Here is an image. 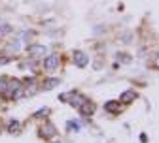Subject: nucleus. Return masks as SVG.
Wrapping results in <instances>:
<instances>
[{
  "label": "nucleus",
  "instance_id": "9",
  "mask_svg": "<svg viewBox=\"0 0 159 143\" xmlns=\"http://www.w3.org/2000/svg\"><path fill=\"white\" fill-rule=\"evenodd\" d=\"M42 136H55V128H53L51 124L44 126V128H42Z\"/></svg>",
  "mask_w": 159,
  "mask_h": 143
},
{
  "label": "nucleus",
  "instance_id": "11",
  "mask_svg": "<svg viewBox=\"0 0 159 143\" xmlns=\"http://www.w3.org/2000/svg\"><path fill=\"white\" fill-rule=\"evenodd\" d=\"M68 128H70V130H74V132H78V130H80V122L70 120V122H68Z\"/></svg>",
  "mask_w": 159,
  "mask_h": 143
},
{
  "label": "nucleus",
  "instance_id": "2",
  "mask_svg": "<svg viewBox=\"0 0 159 143\" xmlns=\"http://www.w3.org/2000/svg\"><path fill=\"white\" fill-rule=\"evenodd\" d=\"M74 62H76L78 68H85L87 62H89V57H87L84 51H76V53H74Z\"/></svg>",
  "mask_w": 159,
  "mask_h": 143
},
{
  "label": "nucleus",
  "instance_id": "6",
  "mask_svg": "<svg viewBox=\"0 0 159 143\" xmlns=\"http://www.w3.org/2000/svg\"><path fill=\"white\" fill-rule=\"evenodd\" d=\"M29 53H30L32 57L46 55V47H44V45H29Z\"/></svg>",
  "mask_w": 159,
  "mask_h": 143
},
{
  "label": "nucleus",
  "instance_id": "1",
  "mask_svg": "<svg viewBox=\"0 0 159 143\" xmlns=\"http://www.w3.org/2000/svg\"><path fill=\"white\" fill-rule=\"evenodd\" d=\"M59 60H61V58H59V55L57 53H51V55H48L46 57V60H44V68L46 70H55L57 66H59Z\"/></svg>",
  "mask_w": 159,
  "mask_h": 143
},
{
  "label": "nucleus",
  "instance_id": "8",
  "mask_svg": "<svg viewBox=\"0 0 159 143\" xmlns=\"http://www.w3.org/2000/svg\"><path fill=\"white\" fill-rule=\"evenodd\" d=\"M59 83H61V79L53 77V79H48V81H46V83H44V87H46V89H53V87H55V85H59Z\"/></svg>",
  "mask_w": 159,
  "mask_h": 143
},
{
  "label": "nucleus",
  "instance_id": "3",
  "mask_svg": "<svg viewBox=\"0 0 159 143\" xmlns=\"http://www.w3.org/2000/svg\"><path fill=\"white\" fill-rule=\"evenodd\" d=\"M93 111H95V106L91 104V102H84L82 106H80V113H82L84 117H89V115H93Z\"/></svg>",
  "mask_w": 159,
  "mask_h": 143
},
{
  "label": "nucleus",
  "instance_id": "7",
  "mask_svg": "<svg viewBox=\"0 0 159 143\" xmlns=\"http://www.w3.org/2000/svg\"><path fill=\"white\" fill-rule=\"evenodd\" d=\"M8 85H10V79H8V77H2V79H0V92H2V94H6Z\"/></svg>",
  "mask_w": 159,
  "mask_h": 143
},
{
  "label": "nucleus",
  "instance_id": "4",
  "mask_svg": "<svg viewBox=\"0 0 159 143\" xmlns=\"http://www.w3.org/2000/svg\"><path fill=\"white\" fill-rule=\"evenodd\" d=\"M104 109L106 111H110V113H119V111H121V102H106V104H104Z\"/></svg>",
  "mask_w": 159,
  "mask_h": 143
},
{
  "label": "nucleus",
  "instance_id": "12",
  "mask_svg": "<svg viewBox=\"0 0 159 143\" xmlns=\"http://www.w3.org/2000/svg\"><path fill=\"white\" fill-rule=\"evenodd\" d=\"M11 32V27H8V25H4L2 28H0V38H2V36H6V34H10Z\"/></svg>",
  "mask_w": 159,
  "mask_h": 143
},
{
  "label": "nucleus",
  "instance_id": "13",
  "mask_svg": "<svg viewBox=\"0 0 159 143\" xmlns=\"http://www.w3.org/2000/svg\"><path fill=\"white\" fill-rule=\"evenodd\" d=\"M19 47H21V44H19V42H15V44H10V49H11V51H19Z\"/></svg>",
  "mask_w": 159,
  "mask_h": 143
},
{
  "label": "nucleus",
  "instance_id": "5",
  "mask_svg": "<svg viewBox=\"0 0 159 143\" xmlns=\"http://www.w3.org/2000/svg\"><path fill=\"white\" fill-rule=\"evenodd\" d=\"M133 100H136V90H125L121 92V98H119V102H123V104H131Z\"/></svg>",
  "mask_w": 159,
  "mask_h": 143
},
{
  "label": "nucleus",
  "instance_id": "10",
  "mask_svg": "<svg viewBox=\"0 0 159 143\" xmlns=\"http://www.w3.org/2000/svg\"><path fill=\"white\" fill-rule=\"evenodd\" d=\"M19 128H21V124H19L17 120H11V122H10V132H11V134L19 132Z\"/></svg>",
  "mask_w": 159,
  "mask_h": 143
}]
</instances>
